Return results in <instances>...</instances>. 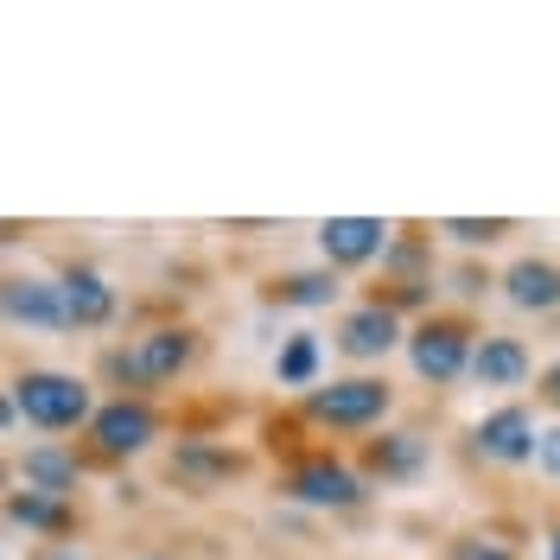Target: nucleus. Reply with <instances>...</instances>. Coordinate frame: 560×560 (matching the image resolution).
<instances>
[{
	"instance_id": "nucleus-16",
	"label": "nucleus",
	"mask_w": 560,
	"mask_h": 560,
	"mask_svg": "<svg viewBox=\"0 0 560 560\" xmlns=\"http://www.w3.org/2000/svg\"><path fill=\"white\" fill-rule=\"evenodd\" d=\"M370 465H376L383 478H408V471L420 465V440H415V433H388V440H376Z\"/></svg>"
},
{
	"instance_id": "nucleus-11",
	"label": "nucleus",
	"mask_w": 560,
	"mask_h": 560,
	"mask_svg": "<svg viewBox=\"0 0 560 560\" xmlns=\"http://www.w3.org/2000/svg\"><path fill=\"white\" fill-rule=\"evenodd\" d=\"M503 293H510L516 313H555L560 306V268L528 255V261H516V268L503 275Z\"/></svg>"
},
{
	"instance_id": "nucleus-17",
	"label": "nucleus",
	"mask_w": 560,
	"mask_h": 560,
	"mask_svg": "<svg viewBox=\"0 0 560 560\" xmlns=\"http://www.w3.org/2000/svg\"><path fill=\"white\" fill-rule=\"evenodd\" d=\"M280 300H293V306H331V300H338V280L331 275H293L280 287Z\"/></svg>"
},
{
	"instance_id": "nucleus-18",
	"label": "nucleus",
	"mask_w": 560,
	"mask_h": 560,
	"mask_svg": "<svg viewBox=\"0 0 560 560\" xmlns=\"http://www.w3.org/2000/svg\"><path fill=\"white\" fill-rule=\"evenodd\" d=\"M13 523H26V528H58V523H65V510H58V497L26 490V497H13Z\"/></svg>"
},
{
	"instance_id": "nucleus-22",
	"label": "nucleus",
	"mask_w": 560,
	"mask_h": 560,
	"mask_svg": "<svg viewBox=\"0 0 560 560\" xmlns=\"http://www.w3.org/2000/svg\"><path fill=\"white\" fill-rule=\"evenodd\" d=\"M453 560H510V555H503V548H490V541H465Z\"/></svg>"
},
{
	"instance_id": "nucleus-10",
	"label": "nucleus",
	"mask_w": 560,
	"mask_h": 560,
	"mask_svg": "<svg viewBox=\"0 0 560 560\" xmlns=\"http://www.w3.org/2000/svg\"><path fill=\"white\" fill-rule=\"evenodd\" d=\"M395 345H401V325H395V313H388V306H357V313H345V325H338V350H345V357H357V363L388 357Z\"/></svg>"
},
{
	"instance_id": "nucleus-1",
	"label": "nucleus",
	"mask_w": 560,
	"mask_h": 560,
	"mask_svg": "<svg viewBox=\"0 0 560 560\" xmlns=\"http://www.w3.org/2000/svg\"><path fill=\"white\" fill-rule=\"evenodd\" d=\"M13 408L33 420V427H45V433H70V427L96 420L90 388L77 383V376H58V370H26L13 383Z\"/></svg>"
},
{
	"instance_id": "nucleus-13",
	"label": "nucleus",
	"mask_w": 560,
	"mask_h": 560,
	"mask_svg": "<svg viewBox=\"0 0 560 560\" xmlns=\"http://www.w3.org/2000/svg\"><path fill=\"white\" fill-rule=\"evenodd\" d=\"M65 306H70V325H108L115 318V287L96 268H77L65 280Z\"/></svg>"
},
{
	"instance_id": "nucleus-15",
	"label": "nucleus",
	"mask_w": 560,
	"mask_h": 560,
	"mask_svg": "<svg viewBox=\"0 0 560 560\" xmlns=\"http://www.w3.org/2000/svg\"><path fill=\"white\" fill-rule=\"evenodd\" d=\"M275 376L287 388H313V376H318V338L313 331H293V338H287V350L275 357Z\"/></svg>"
},
{
	"instance_id": "nucleus-19",
	"label": "nucleus",
	"mask_w": 560,
	"mask_h": 560,
	"mask_svg": "<svg viewBox=\"0 0 560 560\" xmlns=\"http://www.w3.org/2000/svg\"><path fill=\"white\" fill-rule=\"evenodd\" d=\"M236 458H223V453H205V446H185L178 453V471H191V478H217V471H230Z\"/></svg>"
},
{
	"instance_id": "nucleus-3",
	"label": "nucleus",
	"mask_w": 560,
	"mask_h": 560,
	"mask_svg": "<svg viewBox=\"0 0 560 560\" xmlns=\"http://www.w3.org/2000/svg\"><path fill=\"white\" fill-rule=\"evenodd\" d=\"M185 363H191V331H147L135 350H115V357H108V370H115L121 383H135V388L173 383Z\"/></svg>"
},
{
	"instance_id": "nucleus-20",
	"label": "nucleus",
	"mask_w": 560,
	"mask_h": 560,
	"mask_svg": "<svg viewBox=\"0 0 560 560\" xmlns=\"http://www.w3.org/2000/svg\"><path fill=\"white\" fill-rule=\"evenodd\" d=\"M440 230L458 236V243H497V236H503V223H471V217H446Z\"/></svg>"
},
{
	"instance_id": "nucleus-5",
	"label": "nucleus",
	"mask_w": 560,
	"mask_h": 560,
	"mask_svg": "<svg viewBox=\"0 0 560 560\" xmlns=\"http://www.w3.org/2000/svg\"><path fill=\"white\" fill-rule=\"evenodd\" d=\"M153 433H160V420H153V408L147 401H108V408H96V420H90V440L103 446L108 458H128V453H147L153 446Z\"/></svg>"
},
{
	"instance_id": "nucleus-2",
	"label": "nucleus",
	"mask_w": 560,
	"mask_h": 560,
	"mask_svg": "<svg viewBox=\"0 0 560 560\" xmlns=\"http://www.w3.org/2000/svg\"><path fill=\"white\" fill-rule=\"evenodd\" d=\"M471 338H465V325L458 318H427L415 338H408V363H415V376L427 383H458L465 370H471Z\"/></svg>"
},
{
	"instance_id": "nucleus-8",
	"label": "nucleus",
	"mask_w": 560,
	"mask_h": 560,
	"mask_svg": "<svg viewBox=\"0 0 560 560\" xmlns=\"http://www.w3.org/2000/svg\"><path fill=\"white\" fill-rule=\"evenodd\" d=\"M0 300H7V318L13 325H33V331H65L70 325L65 287H51V280H38V275H13Z\"/></svg>"
},
{
	"instance_id": "nucleus-7",
	"label": "nucleus",
	"mask_w": 560,
	"mask_h": 560,
	"mask_svg": "<svg viewBox=\"0 0 560 560\" xmlns=\"http://www.w3.org/2000/svg\"><path fill=\"white\" fill-rule=\"evenodd\" d=\"M318 248H325L331 268H363V261H376L388 248V223L383 217H331L318 230Z\"/></svg>"
},
{
	"instance_id": "nucleus-24",
	"label": "nucleus",
	"mask_w": 560,
	"mask_h": 560,
	"mask_svg": "<svg viewBox=\"0 0 560 560\" xmlns=\"http://www.w3.org/2000/svg\"><path fill=\"white\" fill-rule=\"evenodd\" d=\"M555 560H560V535H555Z\"/></svg>"
},
{
	"instance_id": "nucleus-21",
	"label": "nucleus",
	"mask_w": 560,
	"mask_h": 560,
	"mask_svg": "<svg viewBox=\"0 0 560 560\" xmlns=\"http://www.w3.org/2000/svg\"><path fill=\"white\" fill-rule=\"evenodd\" d=\"M535 465L560 485V427H541V440H535Z\"/></svg>"
},
{
	"instance_id": "nucleus-12",
	"label": "nucleus",
	"mask_w": 560,
	"mask_h": 560,
	"mask_svg": "<svg viewBox=\"0 0 560 560\" xmlns=\"http://www.w3.org/2000/svg\"><path fill=\"white\" fill-rule=\"evenodd\" d=\"M471 376H478L485 388L528 383V350L516 345V338H478V350H471Z\"/></svg>"
},
{
	"instance_id": "nucleus-14",
	"label": "nucleus",
	"mask_w": 560,
	"mask_h": 560,
	"mask_svg": "<svg viewBox=\"0 0 560 560\" xmlns=\"http://www.w3.org/2000/svg\"><path fill=\"white\" fill-rule=\"evenodd\" d=\"M20 471H26V490H45V497H65L77 485V458L58 453V446H33Z\"/></svg>"
},
{
	"instance_id": "nucleus-4",
	"label": "nucleus",
	"mask_w": 560,
	"mask_h": 560,
	"mask_svg": "<svg viewBox=\"0 0 560 560\" xmlns=\"http://www.w3.org/2000/svg\"><path fill=\"white\" fill-rule=\"evenodd\" d=\"M306 415L325 420V427H370V420L388 415V383L376 376H345L331 388H313L306 395Z\"/></svg>"
},
{
	"instance_id": "nucleus-23",
	"label": "nucleus",
	"mask_w": 560,
	"mask_h": 560,
	"mask_svg": "<svg viewBox=\"0 0 560 560\" xmlns=\"http://www.w3.org/2000/svg\"><path fill=\"white\" fill-rule=\"evenodd\" d=\"M541 395H548V401L560 408V357L548 363V370H541Z\"/></svg>"
},
{
	"instance_id": "nucleus-9",
	"label": "nucleus",
	"mask_w": 560,
	"mask_h": 560,
	"mask_svg": "<svg viewBox=\"0 0 560 560\" xmlns=\"http://www.w3.org/2000/svg\"><path fill=\"white\" fill-rule=\"evenodd\" d=\"M287 497H300V503H313V510H350L363 485H357V471L345 465H331V458H313V465H300L293 478H287Z\"/></svg>"
},
{
	"instance_id": "nucleus-6",
	"label": "nucleus",
	"mask_w": 560,
	"mask_h": 560,
	"mask_svg": "<svg viewBox=\"0 0 560 560\" xmlns=\"http://www.w3.org/2000/svg\"><path fill=\"white\" fill-rule=\"evenodd\" d=\"M535 440H541V427L528 420V408H497L471 427V446L497 465H528L535 458Z\"/></svg>"
}]
</instances>
